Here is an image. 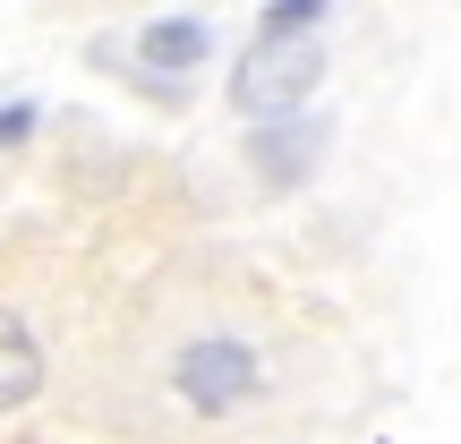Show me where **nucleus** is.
Returning a JSON list of instances; mask_svg holds the SVG:
<instances>
[{
    "instance_id": "obj_1",
    "label": "nucleus",
    "mask_w": 461,
    "mask_h": 444,
    "mask_svg": "<svg viewBox=\"0 0 461 444\" xmlns=\"http://www.w3.org/2000/svg\"><path fill=\"white\" fill-rule=\"evenodd\" d=\"M316 77H325V51L316 43H257L230 68V103H240L257 129H274V120H299V103L316 95Z\"/></svg>"
},
{
    "instance_id": "obj_2",
    "label": "nucleus",
    "mask_w": 461,
    "mask_h": 444,
    "mask_svg": "<svg viewBox=\"0 0 461 444\" xmlns=\"http://www.w3.org/2000/svg\"><path fill=\"white\" fill-rule=\"evenodd\" d=\"M171 385H180V402L188 411H240L248 394H257V350L248 342H188L180 350V367H171Z\"/></svg>"
},
{
    "instance_id": "obj_3",
    "label": "nucleus",
    "mask_w": 461,
    "mask_h": 444,
    "mask_svg": "<svg viewBox=\"0 0 461 444\" xmlns=\"http://www.w3.org/2000/svg\"><path fill=\"white\" fill-rule=\"evenodd\" d=\"M316 154H325V120H274V129H257L248 137V163L265 171V180H308L316 171Z\"/></svg>"
},
{
    "instance_id": "obj_4",
    "label": "nucleus",
    "mask_w": 461,
    "mask_h": 444,
    "mask_svg": "<svg viewBox=\"0 0 461 444\" xmlns=\"http://www.w3.org/2000/svg\"><path fill=\"white\" fill-rule=\"evenodd\" d=\"M205 51H214V26H205V17H154V26L137 34V60H146V68H163V77L197 68Z\"/></svg>"
},
{
    "instance_id": "obj_5",
    "label": "nucleus",
    "mask_w": 461,
    "mask_h": 444,
    "mask_svg": "<svg viewBox=\"0 0 461 444\" xmlns=\"http://www.w3.org/2000/svg\"><path fill=\"white\" fill-rule=\"evenodd\" d=\"M34 385H43V350H34L26 316H9V308H0V411H26V402H34Z\"/></svg>"
},
{
    "instance_id": "obj_6",
    "label": "nucleus",
    "mask_w": 461,
    "mask_h": 444,
    "mask_svg": "<svg viewBox=\"0 0 461 444\" xmlns=\"http://www.w3.org/2000/svg\"><path fill=\"white\" fill-rule=\"evenodd\" d=\"M316 17H325V0H274V9L257 17V43H299Z\"/></svg>"
},
{
    "instance_id": "obj_7",
    "label": "nucleus",
    "mask_w": 461,
    "mask_h": 444,
    "mask_svg": "<svg viewBox=\"0 0 461 444\" xmlns=\"http://www.w3.org/2000/svg\"><path fill=\"white\" fill-rule=\"evenodd\" d=\"M26 129H34V112H26V103H9V112H0V146H17Z\"/></svg>"
}]
</instances>
